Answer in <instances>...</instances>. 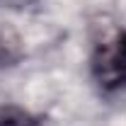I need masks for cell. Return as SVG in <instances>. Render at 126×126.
<instances>
[{
	"instance_id": "1",
	"label": "cell",
	"mask_w": 126,
	"mask_h": 126,
	"mask_svg": "<svg viewBox=\"0 0 126 126\" xmlns=\"http://www.w3.org/2000/svg\"><path fill=\"white\" fill-rule=\"evenodd\" d=\"M92 73L104 90H119L126 85V29L102 39L94 46Z\"/></svg>"
},
{
	"instance_id": "2",
	"label": "cell",
	"mask_w": 126,
	"mask_h": 126,
	"mask_svg": "<svg viewBox=\"0 0 126 126\" xmlns=\"http://www.w3.org/2000/svg\"><path fill=\"white\" fill-rule=\"evenodd\" d=\"M0 126H39V121L19 107H0Z\"/></svg>"
},
{
	"instance_id": "3",
	"label": "cell",
	"mask_w": 126,
	"mask_h": 126,
	"mask_svg": "<svg viewBox=\"0 0 126 126\" xmlns=\"http://www.w3.org/2000/svg\"><path fill=\"white\" fill-rule=\"evenodd\" d=\"M17 56H19V39L12 32L0 29V68L10 65Z\"/></svg>"
},
{
	"instance_id": "4",
	"label": "cell",
	"mask_w": 126,
	"mask_h": 126,
	"mask_svg": "<svg viewBox=\"0 0 126 126\" xmlns=\"http://www.w3.org/2000/svg\"><path fill=\"white\" fill-rule=\"evenodd\" d=\"M34 0H0V7H27Z\"/></svg>"
}]
</instances>
